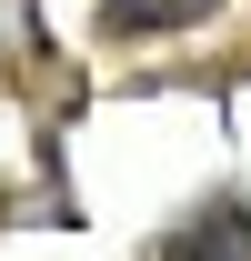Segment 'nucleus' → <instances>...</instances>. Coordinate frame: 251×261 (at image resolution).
<instances>
[{
  "mask_svg": "<svg viewBox=\"0 0 251 261\" xmlns=\"http://www.w3.org/2000/svg\"><path fill=\"white\" fill-rule=\"evenodd\" d=\"M221 0H101V31L111 40H151V31H201Z\"/></svg>",
  "mask_w": 251,
  "mask_h": 261,
  "instance_id": "1",
  "label": "nucleus"
},
{
  "mask_svg": "<svg viewBox=\"0 0 251 261\" xmlns=\"http://www.w3.org/2000/svg\"><path fill=\"white\" fill-rule=\"evenodd\" d=\"M161 261H251V221H241V211H201Z\"/></svg>",
  "mask_w": 251,
  "mask_h": 261,
  "instance_id": "2",
  "label": "nucleus"
}]
</instances>
